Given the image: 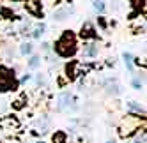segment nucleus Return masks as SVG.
Segmentation results:
<instances>
[{
  "instance_id": "1",
  "label": "nucleus",
  "mask_w": 147,
  "mask_h": 143,
  "mask_svg": "<svg viewBox=\"0 0 147 143\" xmlns=\"http://www.w3.org/2000/svg\"><path fill=\"white\" fill-rule=\"evenodd\" d=\"M55 51L60 57H73L76 53V37L71 30H66L55 43Z\"/></svg>"
},
{
  "instance_id": "2",
  "label": "nucleus",
  "mask_w": 147,
  "mask_h": 143,
  "mask_svg": "<svg viewBox=\"0 0 147 143\" xmlns=\"http://www.w3.org/2000/svg\"><path fill=\"white\" fill-rule=\"evenodd\" d=\"M140 127V117H136V115H129V117H126L122 120V124L119 127V134L122 138H129L133 136L136 131H138Z\"/></svg>"
},
{
  "instance_id": "3",
  "label": "nucleus",
  "mask_w": 147,
  "mask_h": 143,
  "mask_svg": "<svg viewBox=\"0 0 147 143\" xmlns=\"http://www.w3.org/2000/svg\"><path fill=\"white\" fill-rule=\"evenodd\" d=\"M16 87L14 73L7 69H0V90H13Z\"/></svg>"
},
{
  "instance_id": "4",
  "label": "nucleus",
  "mask_w": 147,
  "mask_h": 143,
  "mask_svg": "<svg viewBox=\"0 0 147 143\" xmlns=\"http://www.w3.org/2000/svg\"><path fill=\"white\" fill-rule=\"evenodd\" d=\"M27 9L30 14L36 18H43V7H41V0H27Z\"/></svg>"
},
{
  "instance_id": "5",
  "label": "nucleus",
  "mask_w": 147,
  "mask_h": 143,
  "mask_svg": "<svg viewBox=\"0 0 147 143\" xmlns=\"http://www.w3.org/2000/svg\"><path fill=\"white\" fill-rule=\"evenodd\" d=\"M0 127H2L4 131H14V129H18L20 127V122L14 118V117H5V118H2L0 120Z\"/></svg>"
},
{
  "instance_id": "6",
  "label": "nucleus",
  "mask_w": 147,
  "mask_h": 143,
  "mask_svg": "<svg viewBox=\"0 0 147 143\" xmlns=\"http://www.w3.org/2000/svg\"><path fill=\"white\" fill-rule=\"evenodd\" d=\"M80 35L83 37V39H89V37H96V30H94V27L90 25V23H85L82 27V32H80Z\"/></svg>"
},
{
  "instance_id": "7",
  "label": "nucleus",
  "mask_w": 147,
  "mask_h": 143,
  "mask_svg": "<svg viewBox=\"0 0 147 143\" xmlns=\"http://www.w3.org/2000/svg\"><path fill=\"white\" fill-rule=\"evenodd\" d=\"M76 65H78V64L75 62V60H73V62H69V64H67V67H66V73H67V76H69L71 80L76 76Z\"/></svg>"
},
{
  "instance_id": "8",
  "label": "nucleus",
  "mask_w": 147,
  "mask_h": 143,
  "mask_svg": "<svg viewBox=\"0 0 147 143\" xmlns=\"http://www.w3.org/2000/svg\"><path fill=\"white\" fill-rule=\"evenodd\" d=\"M69 101H71V94H69V92H64V94L60 96V99H59V108L67 106V104H69Z\"/></svg>"
},
{
  "instance_id": "9",
  "label": "nucleus",
  "mask_w": 147,
  "mask_h": 143,
  "mask_svg": "<svg viewBox=\"0 0 147 143\" xmlns=\"http://www.w3.org/2000/svg\"><path fill=\"white\" fill-rule=\"evenodd\" d=\"M85 55L87 57H96L98 55V44H89L85 49Z\"/></svg>"
},
{
  "instance_id": "10",
  "label": "nucleus",
  "mask_w": 147,
  "mask_h": 143,
  "mask_svg": "<svg viewBox=\"0 0 147 143\" xmlns=\"http://www.w3.org/2000/svg\"><path fill=\"white\" fill-rule=\"evenodd\" d=\"M53 143H66V134L64 132H55L53 134Z\"/></svg>"
},
{
  "instance_id": "11",
  "label": "nucleus",
  "mask_w": 147,
  "mask_h": 143,
  "mask_svg": "<svg viewBox=\"0 0 147 143\" xmlns=\"http://www.w3.org/2000/svg\"><path fill=\"white\" fill-rule=\"evenodd\" d=\"M67 14H69V11H67V9H60V11L53 13V18H55V19H64Z\"/></svg>"
},
{
  "instance_id": "12",
  "label": "nucleus",
  "mask_w": 147,
  "mask_h": 143,
  "mask_svg": "<svg viewBox=\"0 0 147 143\" xmlns=\"http://www.w3.org/2000/svg\"><path fill=\"white\" fill-rule=\"evenodd\" d=\"M20 49H22V53H23V55H28L30 51H32V44H30V43H23Z\"/></svg>"
},
{
  "instance_id": "13",
  "label": "nucleus",
  "mask_w": 147,
  "mask_h": 143,
  "mask_svg": "<svg viewBox=\"0 0 147 143\" xmlns=\"http://www.w3.org/2000/svg\"><path fill=\"white\" fill-rule=\"evenodd\" d=\"M94 7H96L98 11H105V2L103 0H94Z\"/></svg>"
},
{
  "instance_id": "14",
  "label": "nucleus",
  "mask_w": 147,
  "mask_h": 143,
  "mask_svg": "<svg viewBox=\"0 0 147 143\" xmlns=\"http://www.w3.org/2000/svg\"><path fill=\"white\" fill-rule=\"evenodd\" d=\"M45 32V25H39V27H36L34 28V37H39L41 34Z\"/></svg>"
},
{
  "instance_id": "15",
  "label": "nucleus",
  "mask_w": 147,
  "mask_h": 143,
  "mask_svg": "<svg viewBox=\"0 0 147 143\" xmlns=\"http://www.w3.org/2000/svg\"><path fill=\"white\" fill-rule=\"evenodd\" d=\"M28 65L30 67H37L39 65V57H32V58H30V62H28Z\"/></svg>"
},
{
  "instance_id": "16",
  "label": "nucleus",
  "mask_w": 147,
  "mask_h": 143,
  "mask_svg": "<svg viewBox=\"0 0 147 143\" xmlns=\"http://www.w3.org/2000/svg\"><path fill=\"white\" fill-rule=\"evenodd\" d=\"M124 58H126V65H128V69H133V64H131V55H129V53H126V55H124Z\"/></svg>"
},
{
  "instance_id": "17",
  "label": "nucleus",
  "mask_w": 147,
  "mask_h": 143,
  "mask_svg": "<svg viewBox=\"0 0 147 143\" xmlns=\"http://www.w3.org/2000/svg\"><path fill=\"white\" fill-rule=\"evenodd\" d=\"M129 108H131V110H135V111H138V113H142V111H144L138 104H135V103H129Z\"/></svg>"
},
{
  "instance_id": "18",
  "label": "nucleus",
  "mask_w": 147,
  "mask_h": 143,
  "mask_svg": "<svg viewBox=\"0 0 147 143\" xmlns=\"http://www.w3.org/2000/svg\"><path fill=\"white\" fill-rule=\"evenodd\" d=\"M133 87H135L136 90H140V88H142V83H140L138 80H133Z\"/></svg>"
},
{
  "instance_id": "19",
  "label": "nucleus",
  "mask_w": 147,
  "mask_h": 143,
  "mask_svg": "<svg viewBox=\"0 0 147 143\" xmlns=\"http://www.w3.org/2000/svg\"><path fill=\"white\" fill-rule=\"evenodd\" d=\"M14 106H16V108H22V106H23V101H16Z\"/></svg>"
},
{
  "instance_id": "20",
  "label": "nucleus",
  "mask_w": 147,
  "mask_h": 143,
  "mask_svg": "<svg viewBox=\"0 0 147 143\" xmlns=\"http://www.w3.org/2000/svg\"><path fill=\"white\" fill-rule=\"evenodd\" d=\"M39 143H45V141H39Z\"/></svg>"
},
{
  "instance_id": "21",
  "label": "nucleus",
  "mask_w": 147,
  "mask_h": 143,
  "mask_svg": "<svg viewBox=\"0 0 147 143\" xmlns=\"http://www.w3.org/2000/svg\"><path fill=\"white\" fill-rule=\"evenodd\" d=\"M108 143H113V141H108Z\"/></svg>"
},
{
  "instance_id": "22",
  "label": "nucleus",
  "mask_w": 147,
  "mask_h": 143,
  "mask_svg": "<svg viewBox=\"0 0 147 143\" xmlns=\"http://www.w3.org/2000/svg\"><path fill=\"white\" fill-rule=\"evenodd\" d=\"M16 2H18V0H16Z\"/></svg>"
},
{
  "instance_id": "23",
  "label": "nucleus",
  "mask_w": 147,
  "mask_h": 143,
  "mask_svg": "<svg viewBox=\"0 0 147 143\" xmlns=\"http://www.w3.org/2000/svg\"><path fill=\"white\" fill-rule=\"evenodd\" d=\"M69 2H71V0H69Z\"/></svg>"
}]
</instances>
